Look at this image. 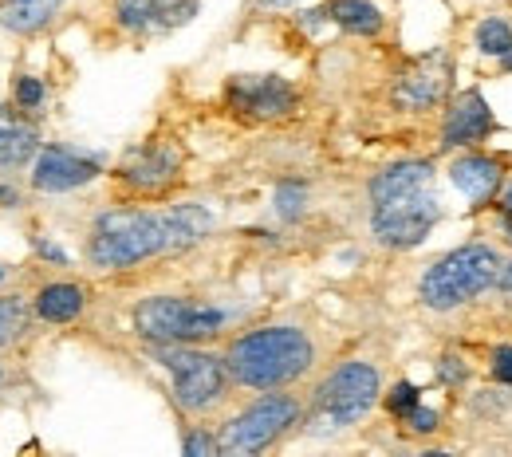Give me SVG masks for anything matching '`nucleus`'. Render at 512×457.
<instances>
[{"label": "nucleus", "instance_id": "nucleus-1", "mask_svg": "<svg viewBox=\"0 0 512 457\" xmlns=\"http://www.w3.org/2000/svg\"><path fill=\"white\" fill-rule=\"evenodd\" d=\"M213 217L201 205H174L162 213L150 209H115L95 221L87 257L95 268H130L158 253H178L209 233Z\"/></svg>", "mask_w": 512, "mask_h": 457}, {"label": "nucleus", "instance_id": "nucleus-2", "mask_svg": "<svg viewBox=\"0 0 512 457\" xmlns=\"http://www.w3.org/2000/svg\"><path fill=\"white\" fill-rule=\"evenodd\" d=\"M371 225L375 237L390 249H410L430 237L438 225V194H434V170L430 162H398L371 182Z\"/></svg>", "mask_w": 512, "mask_h": 457}, {"label": "nucleus", "instance_id": "nucleus-3", "mask_svg": "<svg viewBox=\"0 0 512 457\" xmlns=\"http://www.w3.org/2000/svg\"><path fill=\"white\" fill-rule=\"evenodd\" d=\"M316 363V347L308 339V331L300 327H256L249 335L233 339L225 367L233 375V383L253 387V391H272V387H288L300 375H308V367Z\"/></svg>", "mask_w": 512, "mask_h": 457}, {"label": "nucleus", "instance_id": "nucleus-4", "mask_svg": "<svg viewBox=\"0 0 512 457\" xmlns=\"http://www.w3.org/2000/svg\"><path fill=\"white\" fill-rule=\"evenodd\" d=\"M375 402H379V371L363 359H351L320 383L312 410H308V430L312 434L347 430L359 418H367Z\"/></svg>", "mask_w": 512, "mask_h": 457}, {"label": "nucleus", "instance_id": "nucleus-5", "mask_svg": "<svg viewBox=\"0 0 512 457\" xmlns=\"http://www.w3.org/2000/svg\"><path fill=\"white\" fill-rule=\"evenodd\" d=\"M501 276V257L489 245H465L434 264L422 276V304L434 312H449L493 288Z\"/></svg>", "mask_w": 512, "mask_h": 457}, {"label": "nucleus", "instance_id": "nucleus-6", "mask_svg": "<svg viewBox=\"0 0 512 457\" xmlns=\"http://www.w3.org/2000/svg\"><path fill=\"white\" fill-rule=\"evenodd\" d=\"M221 324H225L221 308L182 296H150L134 308V331L150 343H201L213 339Z\"/></svg>", "mask_w": 512, "mask_h": 457}, {"label": "nucleus", "instance_id": "nucleus-7", "mask_svg": "<svg viewBox=\"0 0 512 457\" xmlns=\"http://www.w3.org/2000/svg\"><path fill=\"white\" fill-rule=\"evenodd\" d=\"M158 359L174 375V402L186 414H205L225 398V387H229L225 359L209 351H193L186 343H162Z\"/></svg>", "mask_w": 512, "mask_h": 457}, {"label": "nucleus", "instance_id": "nucleus-8", "mask_svg": "<svg viewBox=\"0 0 512 457\" xmlns=\"http://www.w3.org/2000/svg\"><path fill=\"white\" fill-rule=\"evenodd\" d=\"M296 418H300V402L292 394H268V398L253 402L249 410H241L233 422H225L221 454H260L280 434H288V426H296Z\"/></svg>", "mask_w": 512, "mask_h": 457}, {"label": "nucleus", "instance_id": "nucleus-9", "mask_svg": "<svg viewBox=\"0 0 512 457\" xmlns=\"http://www.w3.org/2000/svg\"><path fill=\"white\" fill-rule=\"evenodd\" d=\"M182 162H186L182 146L174 138H158V142H146V146L130 150L127 158H123V166H119V178L127 182L134 194H166L170 186H178Z\"/></svg>", "mask_w": 512, "mask_h": 457}, {"label": "nucleus", "instance_id": "nucleus-10", "mask_svg": "<svg viewBox=\"0 0 512 457\" xmlns=\"http://www.w3.org/2000/svg\"><path fill=\"white\" fill-rule=\"evenodd\" d=\"M225 103L245 119H284L296 111V87L280 75H233L225 83Z\"/></svg>", "mask_w": 512, "mask_h": 457}, {"label": "nucleus", "instance_id": "nucleus-11", "mask_svg": "<svg viewBox=\"0 0 512 457\" xmlns=\"http://www.w3.org/2000/svg\"><path fill=\"white\" fill-rule=\"evenodd\" d=\"M201 0H115V20L134 36H166L186 28Z\"/></svg>", "mask_w": 512, "mask_h": 457}, {"label": "nucleus", "instance_id": "nucleus-12", "mask_svg": "<svg viewBox=\"0 0 512 457\" xmlns=\"http://www.w3.org/2000/svg\"><path fill=\"white\" fill-rule=\"evenodd\" d=\"M99 178V162L64 150V146H44L36 166H32V186L44 194H64V190H79L87 182Z\"/></svg>", "mask_w": 512, "mask_h": 457}, {"label": "nucleus", "instance_id": "nucleus-13", "mask_svg": "<svg viewBox=\"0 0 512 457\" xmlns=\"http://www.w3.org/2000/svg\"><path fill=\"white\" fill-rule=\"evenodd\" d=\"M449 87V64L438 56V60H422L410 75H402V83L394 87V103L406 107V111H426L434 107Z\"/></svg>", "mask_w": 512, "mask_h": 457}, {"label": "nucleus", "instance_id": "nucleus-14", "mask_svg": "<svg viewBox=\"0 0 512 457\" xmlns=\"http://www.w3.org/2000/svg\"><path fill=\"white\" fill-rule=\"evenodd\" d=\"M493 134V111L477 91H465L446 115V146H465V142H481Z\"/></svg>", "mask_w": 512, "mask_h": 457}, {"label": "nucleus", "instance_id": "nucleus-15", "mask_svg": "<svg viewBox=\"0 0 512 457\" xmlns=\"http://www.w3.org/2000/svg\"><path fill=\"white\" fill-rule=\"evenodd\" d=\"M449 174H453V186L469 197L473 205H485L489 197L497 194V186H501V162L489 158V154H465V158L453 162Z\"/></svg>", "mask_w": 512, "mask_h": 457}, {"label": "nucleus", "instance_id": "nucleus-16", "mask_svg": "<svg viewBox=\"0 0 512 457\" xmlns=\"http://www.w3.org/2000/svg\"><path fill=\"white\" fill-rule=\"evenodd\" d=\"M60 12V0H0V28L16 36H36L40 28L52 24Z\"/></svg>", "mask_w": 512, "mask_h": 457}, {"label": "nucleus", "instance_id": "nucleus-17", "mask_svg": "<svg viewBox=\"0 0 512 457\" xmlns=\"http://www.w3.org/2000/svg\"><path fill=\"white\" fill-rule=\"evenodd\" d=\"M87 308V292L79 284H44L36 292V316L48 324H71L75 316H83Z\"/></svg>", "mask_w": 512, "mask_h": 457}, {"label": "nucleus", "instance_id": "nucleus-18", "mask_svg": "<svg viewBox=\"0 0 512 457\" xmlns=\"http://www.w3.org/2000/svg\"><path fill=\"white\" fill-rule=\"evenodd\" d=\"M36 154V131L0 107V170H16Z\"/></svg>", "mask_w": 512, "mask_h": 457}, {"label": "nucleus", "instance_id": "nucleus-19", "mask_svg": "<svg viewBox=\"0 0 512 457\" xmlns=\"http://www.w3.org/2000/svg\"><path fill=\"white\" fill-rule=\"evenodd\" d=\"M343 32H355V36H379L383 32V12L371 4V0H327L323 8Z\"/></svg>", "mask_w": 512, "mask_h": 457}, {"label": "nucleus", "instance_id": "nucleus-20", "mask_svg": "<svg viewBox=\"0 0 512 457\" xmlns=\"http://www.w3.org/2000/svg\"><path fill=\"white\" fill-rule=\"evenodd\" d=\"M477 48H481L485 56H509V52H512L509 20H501V16L481 20V28H477Z\"/></svg>", "mask_w": 512, "mask_h": 457}, {"label": "nucleus", "instance_id": "nucleus-21", "mask_svg": "<svg viewBox=\"0 0 512 457\" xmlns=\"http://www.w3.org/2000/svg\"><path fill=\"white\" fill-rule=\"evenodd\" d=\"M28 331V308L16 296H0V347L16 343Z\"/></svg>", "mask_w": 512, "mask_h": 457}, {"label": "nucleus", "instance_id": "nucleus-22", "mask_svg": "<svg viewBox=\"0 0 512 457\" xmlns=\"http://www.w3.org/2000/svg\"><path fill=\"white\" fill-rule=\"evenodd\" d=\"M16 107L20 111H40L44 107V83L32 79V75H20L16 79Z\"/></svg>", "mask_w": 512, "mask_h": 457}, {"label": "nucleus", "instance_id": "nucleus-23", "mask_svg": "<svg viewBox=\"0 0 512 457\" xmlns=\"http://www.w3.org/2000/svg\"><path fill=\"white\" fill-rule=\"evenodd\" d=\"M418 402H422V398H418V387H410V383H398V387L390 391V398H386V406L394 410V418L410 414V410H414Z\"/></svg>", "mask_w": 512, "mask_h": 457}, {"label": "nucleus", "instance_id": "nucleus-24", "mask_svg": "<svg viewBox=\"0 0 512 457\" xmlns=\"http://www.w3.org/2000/svg\"><path fill=\"white\" fill-rule=\"evenodd\" d=\"M398 422H406V430H414V434H430V430L438 426V414H434V410H426V406L418 402V406H414L410 414H402Z\"/></svg>", "mask_w": 512, "mask_h": 457}, {"label": "nucleus", "instance_id": "nucleus-25", "mask_svg": "<svg viewBox=\"0 0 512 457\" xmlns=\"http://www.w3.org/2000/svg\"><path fill=\"white\" fill-rule=\"evenodd\" d=\"M276 209H280V217H296L304 209V190L300 186H280L276 190Z\"/></svg>", "mask_w": 512, "mask_h": 457}, {"label": "nucleus", "instance_id": "nucleus-26", "mask_svg": "<svg viewBox=\"0 0 512 457\" xmlns=\"http://www.w3.org/2000/svg\"><path fill=\"white\" fill-rule=\"evenodd\" d=\"M190 457H209V454H221V438H209V434H201V430H193L190 438H186V446H182Z\"/></svg>", "mask_w": 512, "mask_h": 457}, {"label": "nucleus", "instance_id": "nucleus-27", "mask_svg": "<svg viewBox=\"0 0 512 457\" xmlns=\"http://www.w3.org/2000/svg\"><path fill=\"white\" fill-rule=\"evenodd\" d=\"M489 367H493V379H497V383L512 387V343L493 351V363H489Z\"/></svg>", "mask_w": 512, "mask_h": 457}, {"label": "nucleus", "instance_id": "nucleus-28", "mask_svg": "<svg viewBox=\"0 0 512 457\" xmlns=\"http://www.w3.org/2000/svg\"><path fill=\"white\" fill-rule=\"evenodd\" d=\"M501 209H505V221H509V229H512V186H509V194H505V201H501Z\"/></svg>", "mask_w": 512, "mask_h": 457}, {"label": "nucleus", "instance_id": "nucleus-29", "mask_svg": "<svg viewBox=\"0 0 512 457\" xmlns=\"http://www.w3.org/2000/svg\"><path fill=\"white\" fill-rule=\"evenodd\" d=\"M0 205H16V194L8 186H0Z\"/></svg>", "mask_w": 512, "mask_h": 457}, {"label": "nucleus", "instance_id": "nucleus-30", "mask_svg": "<svg viewBox=\"0 0 512 457\" xmlns=\"http://www.w3.org/2000/svg\"><path fill=\"white\" fill-rule=\"evenodd\" d=\"M256 4H264V8H280V4H292V0H256Z\"/></svg>", "mask_w": 512, "mask_h": 457}, {"label": "nucleus", "instance_id": "nucleus-31", "mask_svg": "<svg viewBox=\"0 0 512 457\" xmlns=\"http://www.w3.org/2000/svg\"><path fill=\"white\" fill-rule=\"evenodd\" d=\"M0 280H4V268H0Z\"/></svg>", "mask_w": 512, "mask_h": 457}]
</instances>
